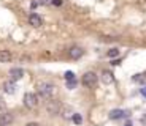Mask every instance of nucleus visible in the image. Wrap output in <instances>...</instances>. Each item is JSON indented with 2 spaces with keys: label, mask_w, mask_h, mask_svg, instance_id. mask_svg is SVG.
Masks as SVG:
<instances>
[{
  "label": "nucleus",
  "mask_w": 146,
  "mask_h": 126,
  "mask_svg": "<svg viewBox=\"0 0 146 126\" xmlns=\"http://www.w3.org/2000/svg\"><path fill=\"white\" fill-rule=\"evenodd\" d=\"M97 74L95 72H92V71H89V72H86V74L83 76V84H84V87H88V88H94L95 85H97Z\"/></svg>",
  "instance_id": "f257e3e1"
},
{
  "label": "nucleus",
  "mask_w": 146,
  "mask_h": 126,
  "mask_svg": "<svg viewBox=\"0 0 146 126\" xmlns=\"http://www.w3.org/2000/svg\"><path fill=\"white\" fill-rule=\"evenodd\" d=\"M24 106L27 109H35L38 106V96L35 93H26L24 95Z\"/></svg>",
  "instance_id": "f03ea898"
},
{
  "label": "nucleus",
  "mask_w": 146,
  "mask_h": 126,
  "mask_svg": "<svg viewBox=\"0 0 146 126\" xmlns=\"http://www.w3.org/2000/svg\"><path fill=\"white\" fill-rule=\"evenodd\" d=\"M38 93L41 95L43 98H48V96H51V93H52V84H49V82H40L38 84Z\"/></svg>",
  "instance_id": "7ed1b4c3"
},
{
  "label": "nucleus",
  "mask_w": 146,
  "mask_h": 126,
  "mask_svg": "<svg viewBox=\"0 0 146 126\" xmlns=\"http://www.w3.org/2000/svg\"><path fill=\"white\" fill-rule=\"evenodd\" d=\"M11 121H13V115H11L10 112L3 110L0 114V126H7V125H10Z\"/></svg>",
  "instance_id": "20e7f679"
},
{
  "label": "nucleus",
  "mask_w": 146,
  "mask_h": 126,
  "mask_svg": "<svg viewBox=\"0 0 146 126\" xmlns=\"http://www.w3.org/2000/svg\"><path fill=\"white\" fill-rule=\"evenodd\" d=\"M24 77V71L21 68H11L10 69V79L11 80H19Z\"/></svg>",
  "instance_id": "39448f33"
},
{
  "label": "nucleus",
  "mask_w": 146,
  "mask_h": 126,
  "mask_svg": "<svg viewBox=\"0 0 146 126\" xmlns=\"http://www.w3.org/2000/svg\"><path fill=\"white\" fill-rule=\"evenodd\" d=\"M83 54H84V50L81 49V47H78V46H73L72 49L68 50V55L73 58V60H76V58L83 57Z\"/></svg>",
  "instance_id": "423d86ee"
},
{
  "label": "nucleus",
  "mask_w": 146,
  "mask_h": 126,
  "mask_svg": "<svg viewBox=\"0 0 146 126\" xmlns=\"http://www.w3.org/2000/svg\"><path fill=\"white\" fill-rule=\"evenodd\" d=\"M114 80V76L111 71H108V69H105V71L102 72V82L106 84V85H110V84H113Z\"/></svg>",
  "instance_id": "0eeeda50"
},
{
  "label": "nucleus",
  "mask_w": 146,
  "mask_h": 126,
  "mask_svg": "<svg viewBox=\"0 0 146 126\" xmlns=\"http://www.w3.org/2000/svg\"><path fill=\"white\" fill-rule=\"evenodd\" d=\"M29 24L33 25V27H40L41 24H43V21H41V18L36 13H32V14L29 16Z\"/></svg>",
  "instance_id": "6e6552de"
},
{
  "label": "nucleus",
  "mask_w": 146,
  "mask_h": 126,
  "mask_svg": "<svg viewBox=\"0 0 146 126\" xmlns=\"http://www.w3.org/2000/svg\"><path fill=\"white\" fill-rule=\"evenodd\" d=\"M3 90H5V93H10V95L15 93V91H16L15 80H8V82H5L3 84Z\"/></svg>",
  "instance_id": "1a4fd4ad"
},
{
  "label": "nucleus",
  "mask_w": 146,
  "mask_h": 126,
  "mask_svg": "<svg viewBox=\"0 0 146 126\" xmlns=\"http://www.w3.org/2000/svg\"><path fill=\"white\" fill-rule=\"evenodd\" d=\"M121 117H124V110H121V109H114V110L110 112V118L111 120H117Z\"/></svg>",
  "instance_id": "9d476101"
},
{
  "label": "nucleus",
  "mask_w": 146,
  "mask_h": 126,
  "mask_svg": "<svg viewBox=\"0 0 146 126\" xmlns=\"http://www.w3.org/2000/svg\"><path fill=\"white\" fill-rule=\"evenodd\" d=\"M11 60V54L10 50H0V61L2 63H7V61Z\"/></svg>",
  "instance_id": "9b49d317"
},
{
  "label": "nucleus",
  "mask_w": 146,
  "mask_h": 126,
  "mask_svg": "<svg viewBox=\"0 0 146 126\" xmlns=\"http://www.w3.org/2000/svg\"><path fill=\"white\" fill-rule=\"evenodd\" d=\"M48 110L51 112V114H57V112L60 110V107H59L57 102H52V101H51V102L48 104Z\"/></svg>",
  "instance_id": "f8f14e48"
},
{
  "label": "nucleus",
  "mask_w": 146,
  "mask_h": 126,
  "mask_svg": "<svg viewBox=\"0 0 146 126\" xmlns=\"http://www.w3.org/2000/svg\"><path fill=\"white\" fill-rule=\"evenodd\" d=\"M117 55H119V50H117L116 47H114V49H111V50H108V57H110V58L117 57Z\"/></svg>",
  "instance_id": "ddd939ff"
},
{
  "label": "nucleus",
  "mask_w": 146,
  "mask_h": 126,
  "mask_svg": "<svg viewBox=\"0 0 146 126\" xmlns=\"http://www.w3.org/2000/svg\"><path fill=\"white\" fill-rule=\"evenodd\" d=\"M72 118H73V121L76 123V125H81V121H83V118H81V115H80V114H73V117H72Z\"/></svg>",
  "instance_id": "4468645a"
},
{
  "label": "nucleus",
  "mask_w": 146,
  "mask_h": 126,
  "mask_svg": "<svg viewBox=\"0 0 146 126\" xmlns=\"http://www.w3.org/2000/svg\"><path fill=\"white\" fill-rule=\"evenodd\" d=\"M67 87H68V88H75V87H76V79L67 80Z\"/></svg>",
  "instance_id": "2eb2a0df"
},
{
  "label": "nucleus",
  "mask_w": 146,
  "mask_h": 126,
  "mask_svg": "<svg viewBox=\"0 0 146 126\" xmlns=\"http://www.w3.org/2000/svg\"><path fill=\"white\" fill-rule=\"evenodd\" d=\"M64 117H65V118H70V117H73V112L70 110V109H64Z\"/></svg>",
  "instance_id": "dca6fc26"
},
{
  "label": "nucleus",
  "mask_w": 146,
  "mask_h": 126,
  "mask_svg": "<svg viewBox=\"0 0 146 126\" xmlns=\"http://www.w3.org/2000/svg\"><path fill=\"white\" fill-rule=\"evenodd\" d=\"M65 79L67 80H73V79H75V74H73L72 71H67L65 72Z\"/></svg>",
  "instance_id": "f3484780"
},
{
  "label": "nucleus",
  "mask_w": 146,
  "mask_h": 126,
  "mask_svg": "<svg viewBox=\"0 0 146 126\" xmlns=\"http://www.w3.org/2000/svg\"><path fill=\"white\" fill-rule=\"evenodd\" d=\"M5 109H7V104H5L3 98H0V112H3Z\"/></svg>",
  "instance_id": "a211bd4d"
},
{
  "label": "nucleus",
  "mask_w": 146,
  "mask_h": 126,
  "mask_svg": "<svg viewBox=\"0 0 146 126\" xmlns=\"http://www.w3.org/2000/svg\"><path fill=\"white\" fill-rule=\"evenodd\" d=\"M52 5H56V7H60V5H62V0H52Z\"/></svg>",
  "instance_id": "6ab92c4d"
},
{
  "label": "nucleus",
  "mask_w": 146,
  "mask_h": 126,
  "mask_svg": "<svg viewBox=\"0 0 146 126\" xmlns=\"http://www.w3.org/2000/svg\"><path fill=\"white\" fill-rule=\"evenodd\" d=\"M48 3H52V0H40V5H48Z\"/></svg>",
  "instance_id": "aec40b11"
},
{
  "label": "nucleus",
  "mask_w": 146,
  "mask_h": 126,
  "mask_svg": "<svg viewBox=\"0 0 146 126\" xmlns=\"http://www.w3.org/2000/svg\"><path fill=\"white\" fill-rule=\"evenodd\" d=\"M26 126H40L38 123H29V125H26Z\"/></svg>",
  "instance_id": "412c9836"
},
{
  "label": "nucleus",
  "mask_w": 146,
  "mask_h": 126,
  "mask_svg": "<svg viewBox=\"0 0 146 126\" xmlns=\"http://www.w3.org/2000/svg\"><path fill=\"white\" fill-rule=\"evenodd\" d=\"M125 126H132V125H130V123H127V125H125Z\"/></svg>",
  "instance_id": "4be33fe9"
}]
</instances>
